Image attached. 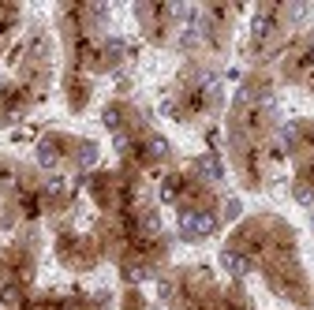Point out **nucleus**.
Returning a JSON list of instances; mask_svg holds the SVG:
<instances>
[{
	"label": "nucleus",
	"instance_id": "nucleus-1",
	"mask_svg": "<svg viewBox=\"0 0 314 310\" xmlns=\"http://www.w3.org/2000/svg\"><path fill=\"white\" fill-rule=\"evenodd\" d=\"M217 228V221L213 217H209V213H184V217H180V232H184V236H209V232H213Z\"/></svg>",
	"mask_w": 314,
	"mask_h": 310
},
{
	"label": "nucleus",
	"instance_id": "nucleus-2",
	"mask_svg": "<svg viewBox=\"0 0 314 310\" xmlns=\"http://www.w3.org/2000/svg\"><path fill=\"white\" fill-rule=\"evenodd\" d=\"M221 262H225L228 273H236V277H243V273H247V258H243V254H232V250H225Z\"/></svg>",
	"mask_w": 314,
	"mask_h": 310
},
{
	"label": "nucleus",
	"instance_id": "nucleus-3",
	"mask_svg": "<svg viewBox=\"0 0 314 310\" xmlns=\"http://www.w3.org/2000/svg\"><path fill=\"white\" fill-rule=\"evenodd\" d=\"M202 172H206V176H213V180H221V165H217L213 157H206V161H202Z\"/></svg>",
	"mask_w": 314,
	"mask_h": 310
}]
</instances>
